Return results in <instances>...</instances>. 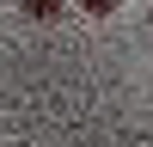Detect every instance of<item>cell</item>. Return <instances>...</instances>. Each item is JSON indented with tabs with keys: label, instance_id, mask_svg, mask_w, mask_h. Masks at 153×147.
<instances>
[{
	"label": "cell",
	"instance_id": "1",
	"mask_svg": "<svg viewBox=\"0 0 153 147\" xmlns=\"http://www.w3.org/2000/svg\"><path fill=\"white\" fill-rule=\"evenodd\" d=\"M31 12H37V19H55V12H61V0H31Z\"/></svg>",
	"mask_w": 153,
	"mask_h": 147
},
{
	"label": "cell",
	"instance_id": "2",
	"mask_svg": "<svg viewBox=\"0 0 153 147\" xmlns=\"http://www.w3.org/2000/svg\"><path fill=\"white\" fill-rule=\"evenodd\" d=\"M86 12H98V19H104V12H117V0H80Z\"/></svg>",
	"mask_w": 153,
	"mask_h": 147
}]
</instances>
